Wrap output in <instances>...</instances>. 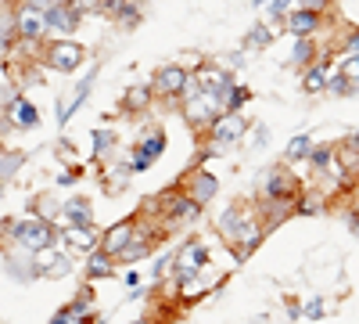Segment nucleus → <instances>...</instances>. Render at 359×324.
I'll list each match as a JSON object with an SVG mask.
<instances>
[{
    "label": "nucleus",
    "instance_id": "aec40b11",
    "mask_svg": "<svg viewBox=\"0 0 359 324\" xmlns=\"http://www.w3.org/2000/svg\"><path fill=\"white\" fill-rule=\"evenodd\" d=\"M115 274V256H108L104 249H94L86 256V278L90 281H101V278H111Z\"/></svg>",
    "mask_w": 359,
    "mask_h": 324
},
{
    "label": "nucleus",
    "instance_id": "e433bc0d",
    "mask_svg": "<svg viewBox=\"0 0 359 324\" xmlns=\"http://www.w3.org/2000/svg\"><path fill=\"white\" fill-rule=\"evenodd\" d=\"M291 4H294V0H269V18H273V22H284V15L291 11Z\"/></svg>",
    "mask_w": 359,
    "mask_h": 324
},
{
    "label": "nucleus",
    "instance_id": "2f4dec72",
    "mask_svg": "<svg viewBox=\"0 0 359 324\" xmlns=\"http://www.w3.org/2000/svg\"><path fill=\"white\" fill-rule=\"evenodd\" d=\"M69 274H72V259H69L65 252H57V256H54V263L43 271V278H54V281H57V278H69Z\"/></svg>",
    "mask_w": 359,
    "mask_h": 324
},
{
    "label": "nucleus",
    "instance_id": "7c9ffc66",
    "mask_svg": "<svg viewBox=\"0 0 359 324\" xmlns=\"http://www.w3.org/2000/svg\"><path fill=\"white\" fill-rule=\"evenodd\" d=\"M309 162H313V169H316V173L331 169V162H334V148H331V144H320V148H313V152H309Z\"/></svg>",
    "mask_w": 359,
    "mask_h": 324
},
{
    "label": "nucleus",
    "instance_id": "c03bdc74",
    "mask_svg": "<svg viewBox=\"0 0 359 324\" xmlns=\"http://www.w3.org/2000/svg\"><path fill=\"white\" fill-rule=\"evenodd\" d=\"M352 231L359 234V216H355V213H352Z\"/></svg>",
    "mask_w": 359,
    "mask_h": 324
},
{
    "label": "nucleus",
    "instance_id": "4468645a",
    "mask_svg": "<svg viewBox=\"0 0 359 324\" xmlns=\"http://www.w3.org/2000/svg\"><path fill=\"white\" fill-rule=\"evenodd\" d=\"M323 25V15L320 11H309V8H294L284 15V29L298 40V37H316V29Z\"/></svg>",
    "mask_w": 359,
    "mask_h": 324
},
{
    "label": "nucleus",
    "instance_id": "cd10ccee",
    "mask_svg": "<svg viewBox=\"0 0 359 324\" xmlns=\"http://www.w3.org/2000/svg\"><path fill=\"white\" fill-rule=\"evenodd\" d=\"M334 72H341L345 79H352V83L359 86V54H352V51H345V54L338 58V65H334Z\"/></svg>",
    "mask_w": 359,
    "mask_h": 324
},
{
    "label": "nucleus",
    "instance_id": "423d86ee",
    "mask_svg": "<svg viewBox=\"0 0 359 324\" xmlns=\"http://www.w3.org/2000/svg\"><path fill=\"white\" fill-rule=\"evenodd\" d=\"M245 130H248V123H245V115H241V112H219V115H216V123L208 127V141H212L216 148L223 152V148H230V144L241 141Z\"/></svg>",
    "mask_w": 359,
    "mask_h": 324
},
{
    "label": "nucleus",
    "instance_id": "412c9836",
    "mask_svg": "<svg viewBox=\"0 0 359 324\" xmlns=\"http://www.w3.org/2000/svg\"><path fill=\"white\" fill-rule=\"evenodd\" d=\"M62 216H65V223H94V205H90V198L76 195L62 205Z\"/></svg>",
    "mask_w": 359,
    "mask_h": 324
},
{
    "label": "nucleus",
    "instance_id": "f03ea898",
    "mask_svg": "<svg viewBox=\"0 0 359 324\" xmlns=\"http://www.w3.org/2000/svg\"><path fill=\"white\" fill-rule=\"evenodd\" d=\"M180 112H184V119H187L191 130H208L216 123V115L223 112V105H219V94L201 91V86H198L194 94L180 98Z\"/></svg>",
    "mask_w": 359,
    "mask_h": 324
},
{
    "label": "nucleus",
    "instance_id": "72a5a7b5",
    "mask_svg": "<svg viewBox=\"0 0 359 324\" xmlns=\"http://www.w3.org/2000/svg\"><path fill=\"white\" fill-rule=\"evenodd\" d=\"M155 166V155H147L140 144L133 148V155H130V173H144V169H151Z\"/></svg>",
    "mask_w": 359,
    "mask_h": 324
},
{
    "label": "nucleus",
    "instance_id": "9b49d317",
    "mask_svg": "<svg viewBox=\"0 0 359 324\" xmlns=\"http://www.w3.org/2000/svg\"><path fill=\"white\" fill-rule=\"evenodd\" d=\"M79 22H83V15L79 11H72L69 4H54L47 8V33L50 37H72L76 29H79Z\"/></svg>",
    "mask_w": 359,
    "mask_h": 324
},
{
    "label": "nucleus",
    "instance_id": "4c0bfd02",
    "mask_svg": "<svg viewBox=\"0 0 359 324\" xmlns=\"http://www.w3.org/2000/svg\"><path fill=\"white\" fill-rule=\"evenodd\" d=\"M101 4L104 0H69V8L79 11V15H94V11H101Z\"/></svg>",
    "mask_w": 359,
    "mask_h": 324
},
{
    "label": "nucleus",
    "instance_id": "ddd939ff",
    "mask_svg": "<svg viewBox=\"0 0 359 324\" xmlns=\"http://www.w3.org/2000/svg\"><path fill=\"white\" fill-rule=\"evenodd\" d=\"M94 83H97V72L90 69V72H86V79H79V83H76V91H72V94H69L65 101H57V105H54V115H57V127H69V119H72V115H76V108L83 105V98L90 94V86H94Z\"/></svg>",
    "mask_w": 359,
    "mask_h": 324
},
{
    "label": "nucleus",
    "instance_id": "a211bd4d",
    "mask_svg": "<svg viewBox=\"0 0 359 324\" xmlns=\"http://www.w3.org/2000/svg\"><path fill=\"white\" fill-rule=\"evenodd\" d=\"M137 223H140L137 216H126L123 223H115V227H108V231L101 234V249H104L108 256H115L118 249H123V245H126V242L133 238V231H137Z\"/></svg>",
    "mask_w": 359,
    "mask_h": 324
},
{
    "label": "nucleus",
    "instance_id": "c9c22d12",
    "mask_svg": "<svg viewBox=\"0 0 359 324\" xmlns=\"http://www.w3.org/2000/svg\"><path fill=\"white\" fill-rule=\"evenodd\" d=\"M352 86H355V83H352V79H345L341 72H331V79H327V91H331V94H348Z\"/></svg>",
    "mask_w": 359,
    "mask_h": 324
},
{
    "label": "nucleus",
    "instance_id": "a878e982",
    "mask_svg": "<svg viewBox=\"0 0 359 324\" xmlns=\"http://www.w3.org/2000/svg\"><path fill=\"white\" fill-rule=\"evenodd\" d=\"M309 152H313V137L309 134H298V137H291L287 141V162H298V159H309Z\"/></svg>",
    "mask_w": 359,
    "mask_h": 324
},
{
    "label": "nucleus",
    "instance_id": "6ab92c4d",
    "mask_svg": "<svg viewBox=\"0 0 359 324\" xmlns=\"http://www.w3.org/2000/svg\"><path fill=\"white\" fill-rule=\"evenodd\" d=\"M90 299H94V296H90V292H83V296H79L72 306H62V310H57L50 324H94V320H90Z\"/></svg>",
    "mask_w": 359,
    "mask_h": 324
},
{
    "label": "nucleus",
    "instance_id": "4be33fe9",
    "mask_svg": "<svg viewBox=\"0 0 359 324\" xmlns=\"http://www.w3.org/2000/svg\"><path fill=\"white\" fill-rule=\"evenodd\" d=\"M331 65L327 62H313L309 69H306V76H302V91L306 94H320V91H327V79H331Z\"/></svg>",
    "mask_w": 359,
    "mask_h": 324
},
{
    "label": "nucleus",
    "instance_id": "6e6552de",
    "mask_svg": "<svg viewBox=\"0 0 359 324\" xmlns=\"http://www.w3.org/2000/svg\"><path fill=\"white\" fill-rule=\"evenodd\" d=\"M180 191H184L191 202H198L201 209H205V205L219 195V181H216L212 173H205V169H191L184 181H180Z\"/></svg>",
    "mask_w": 359,
    "mask_h": 324
},
{
    "label": "nucleus",
    "instance_id": "f8f14e48",
    "mask_svg": "<svg viewBox=\"0 0 359 324\" xmlns=\"http://www.w3.org/2000/svg\"><path fill=\"white\" fill-rule=\"evenodd\" d=\"M262 195L266 198H294L298 195V181L291 176L287 166H273L262 176Z\"/></svg>",
    "mask_w": 359,
    "mask_h": 324
},
{
    "label": "nucleus",
    "instance_id": "c756f323",
    "mask_svg": "<svg viewBox=\"0 0 359 324\" xmlns=\"http://www.w3.org/2000/svg\"><path fill=\"white\" fill-rule=\"evenodd\" d=\"M313 54H316V44H309V37H298V44H294V51H291L287 62H291V65H309Z\"/></svg>",
    "mask_w": 359,
    "mask_h": 324
},
{
    "label": "nucleus",
    "instance_id": "7ed1b4c3",
    "mask_svg": "<svg viewBox=\"0 0 359 324\" xmlns=\"http://www.w3.org/2000/svg\"><path fill=\"white\" fill-rule=\"evenodd\" d=\"M86 62V47L76 40V37H54L47 47H43V65L50 72H76L79 65Z\"/></svg>",
    "mask_w": 359,
    "mask_h": 324
},
{
    "label": "nucleus",
    "instance_id": "20e7f679",
    "mask_svg": "<svg viewBox=\"0 0 359 324\" xmlns=\"http://www.w3.org/2000/svg\"><path fill=\"white\" fill-rule=\"evenodd\" d=\"M11 22H15L18 44H40V40L47 37V11L36 8L33 0H18V8H15Z\"/></svg>",
    "mask_w": 359,
    "mask_h": 324
},
{
    "label": "nucleus",
    "instance_id": "f3484780",
    "mask_svg": "<svg viewBox=\"0 0 359 324\" xmlns=\"http://www.w3.org/2000/svg\"><path fill=\"white\" fill-rule=\"evenodd\" d=\"M8 119L18 127V130H36L40 127V112L29 98H11L8 101Z\"/></svg>",
    "mask_w": 359,
    "mask_h": 324
},
{
    "label": "nucleus",
    "instance_id": "2eb2a0df",
    "mask_svg": "<svg viewBox=\"0 0 359 324\" xmlns=\"http://www.w3.org/2000/svg\"><path fill=\"white\" fill-rule=\"evenodd\" d=\"M155 238H158V234H140V223H137L133 238L115 252V263H140V259H147L155 252Z\"/></svg>",
    "mask_w": 359,
    "mask_h": 324
},
{
    "label": "nucleus",
    "instance_id": "f704fd0d",
    "mask_svg": "<svg viewBox=\"0 0 359 324\" xmlns=\"http://www.w3.org/2000/svg\"><path fill=\"white\" fill-rule=\"evenodd\" d=\"M172 256H176V252H172V249H165V252H162V256L155 259V267H151V281H165V278H169Z\"/></svg>",
    "mask_w": 359,
    "mask_h": 324
},
{
    "label": "nucleus",
    "instance_id": "1a4fd4ad",
    "mask_svg": "<svg viewBox=\"0 0 359 324\" xmlns=\"http://www.w3.org/2000/svg\"><path fill=\"white\" fill-rule=\"evenodd\" d=\"M57 234H62V242H65L76 256H83V259L94 252V249H101V234L94 231V223H65Z\"/></svg>",
    "mask_w": 359,
    "mask_h": 324
},
{
    "label": "nucleus",
    "instance_id": "09e8293b",
    "mask_svg": "<svg viewBox=\"0 0 359 324\" xmlns=\"http://www.w3.org/2000/svg\"><path fill=\"white\" fill-rule=\"evenodd\" d=\"M57 4H69V0H57Z\"/></svg>",
    "mask_w": 359,
    "mask_h": 324
},
{
    "label": "nucleus",
    "instance_id": "79ce46f5",
    "mask_svg": "<svg viewBox=\"0 0 359 324\" xmlns=\"http://www.w3.org/2000/svg\"><path fill=\"white\" fill-rule=\"evenodd\" d=\"M345 47H348L352 54H359V29H352V33L345 37Z\"/></svg>",
    "mask_w": 359,
    "mask_h": 324
},
{
    "label": "nucleus",
    "instance_id": "a18cd8bd",
    "mask_svg": "<svg viewBox=\"0 0 359 324\" xmlns=\"http://www.w3.org/2000/svg\"><path fill=\"white\" fill-rule=\"evenodd\" d=\"M352 148H359V130L352 134Z\"/></svg>",
    "mask_w": 359,
    "mask_h": 324
},
{
    "label": "nucleus",
    "instance_id": "de8ad7c7",
    "mask_svg": "<svg viewBox=\"0 0 359 324\" xmlns=\"http://www.w3.org/2000/svg\"><path fill=\"white\" fill-rule=\"evenodd\" d=\"M133 324H155V320H147V317H144V320H133Z\"/></svg>",
    "mask_w": 359,
    "mask_h": 324
},
{
    "label": "nucleus",
    "instance_id": "ea45409f",
    "mask_svg": "<svg viewBox=\"0 0 359 324\" xmlns=\"http://www.w3.org/2000/svg\"><path fill=\"white\" fill-rule=\"evenodd\" d=\"M302 313H306V317H309V320H320V317H323V313H327V306H323V299H320V296H316V299H309V303H306V306H302Z\"/></svg>",
    "mask_w": 359,
    "mask_h": 324
},
{
    "label": "nucleus",
    "instance_id": "39448f33",
    "mask_svg": "<svg viewBox=\"0 0 359 324\" xmlns=\"http://www.w3.org/2000/svg\"><path fill=\"white\" fill-rule=\"evenodd\" d=\"M208 263V249L201 238H191L187 245H180L176 256H172V271H176V281H187V278H198L201 267Z\"/></svg>",
    "mask_w": 359,
    "mask_h": 324
},
{
    "label": "nucleus",
    "instance_id": "473e14b6",
    "mask_svg": "<svg viewBox=\"0 0 359 324\" xmlns=\"http://www.w3.org/2000/svg\"><path fill=\"white\" fill-rule=\"evenodd\" d=\"M115 148V134L111 130H94V159H104V152Z\"/></svg>",
    "mask_w": 359,
    "mask_h": 324
},
{
    "label": "nucleus",
    "instance_id": "f257e3e1",
    "mask_svg": "<svg viewBox=\"0 0 359 324\" xmlns=\"http://www.w3.org/2000/svg\"><path fill=\"white\" fill-rule=\"evenodd\" d=\"M8 238H11V249H22V252H40L47 245H57L62 234L57 227L43 216H22L15 223H8Z\"/></svg>",
    "mask_w": 359,
    "mask_h": 324
},
{
    "label": "nucleus",
    "instance_id": "9d476101",
    "mask_svg": "<svg viewBox=\"0 0 359 324\" xmlns=\"http://www.w3.org/2000/svg\"><path fill=\"white\" fill-rule=\"evenodd\" d=\"M101 11L118 25V29H137L144 22V0H104Z\"/></svg>",
    "mask_w": 359,
    "mask_h": 324
},
{
    "label": "nucleus",
    "instance_id": "5701e85b",
    "mask_svg": "<svg viewBox=\"0 0 359 324\" xmlns=\"http://www.w3.org/2000/svg\"><path fill=\"white\" fill-rule=\"evenodd\" d=\"M248 98H252V91H248V86H241V83H230V86H223V91H219L223 112H241Z\"/></svg>",
    "mask_w": 359,
    "mask_h": 324
},
{
    "label": "nucleus",
    "instance_id": "c85d7f7f",
    "mask_svg": "<svg viewBox=\"0 0 359 324\" xmlns=\"http://www.w3.org/2000/svg\"><path fill=\"white\" fill-rule=\"evenodd\" d=\"M269 44H273V33H269V25H255L252 33L245 37V47H248V51H266Z\"/></svg>",
    "mask_w": 359,
    "mask_h": 324
},
{
    "label": "nucleus",
    "instance_id": "0eeeda50",
    "mask_svg": "<svg viewBox=\"0 0 359 324\" xmlns=\"http://www.w3.org/2000/svg\"><path fill=\"white\" fill-rule=\"evenodd\" d=\"M187 79H191V72H187L184 65H162V69H155V76H151V94L172 101V98L184 94Z\"/></svg>",
    "mask_w": 359,
    "mask_h": 324
},
{
    "label": "nucleus",
    "instance_id": "49530a36",
    "mask_svg": "<svg viewBox=\"0 0 359 324\" xmlns=\"http://www.w3.org/2000/svg\"><path fill=\"white\" fill-rule=\"evenodd\" d=\"M252 4H255V8H266V4H269V0H252Z\"/></svg>",
    "mask_w": 359,
    "mask_h": 324
},
{
    "label": "nucleus",
    "instance_id": "a19ab883",
    "mask_svg": "<svg viewBox=\"0 0 359 324\" xmlns=\"http://www.w3.org/2000/svg\"><path fill=\"white\" fill-rule=\"evenodd\" d=\"M302 8H309V11H327V8H331V0H302Z\"/></svg>",
    "mask_w": 359,
    "mask_h": 324
},
{
    "label": "nucleus",
    "instance_id": "58836bf2",
    "mask_svg": "<svg viewBox=\"0 0 359 324\" xmlns=\"http://www.w3.org/2000/svg\"><path fill=\"white\" fill-rule=\"evenodd\" d=\"M320 205H323V202H320V195H313V191H309L302 202H298V216H309V213H316Z\"/></svg>",
    "mask_w": 359,
    "mask_h": 324
},
{
    "label": "nucleus",
    "instance_id": "dca6fc26",
    "mask_svg": "<svg viewBox=\"0 0 359 324\" xmlns=\"http://www.w3.org/2000/svg\"><path fill=\"white\" fill-rule=\"evenodd\" d=\"M191 76L198 79V86H201V91H212V94H219L223 86H230V83H233V76H230L226 69L212 65V62H201V65H198Z\"/></svg>",
    "mask_w": 359,
    "mask_h": 324
},
{
    "label": "nucleus",
    "instance_id": "37998d69",
    "mask_svg": "<svg viewBox=\"0 0 359 324\" xmlns=\"http://www.w3.org/2000/svg\"><path fill=\"white\" fill-rule=\"evenodd\" d=\"M140 278H144V274H137V271H130V274H126V285H130V288H137V285H140Z\"/></svg>",
    "mask_w": 359,
    "mask_h": 324
},
{
    "label": "nucleus",
    "instance_id": "bb28decb",
    "mask_svg": "<svg viewBox=\"0 0 359 324\" xmlns=\"http://www.w3.org/2000/svg\"><path fill=\"white\" fill-rule=\"evenodd\" d=\"M140 148H144L147 155H155V159H158V155L165 152V134H162L158 127H151V130L140 137Z\"/></svg>",
    "mask_w": 359,
    "mask_h": 324
},
{
    "label": "nucleus",
    "instance_id": "393cba45",
    "mask_svg": "<svg viewBox=\"0 0 359 324\" xmlns=\"http://www.w3.org/2000/svg\"><path fill=\"white\" fill-rule=\"evenodd\" d=\"M25 166V155L22 152H0V184H11L15 173Z\"/></svg>",
    "mask_w": 359,
    "mask_h": 324
},
{
    "label": "nucleus",
    "instance_id": "b1692460",
    "mask_svg": "<svg viewBox=\"0 0 359 324\" xmlns=\"http://www.w3.org/2000/svg\"><path fill=\"white\" fill-rule=\"evenodd\" d=\"M151 86H144V83H137V86H130V91L123 94V112H144L147 105H151Z\"/></svg>",
    "mask_w": 359,
    "mask_h": 324
}]
</instances>
